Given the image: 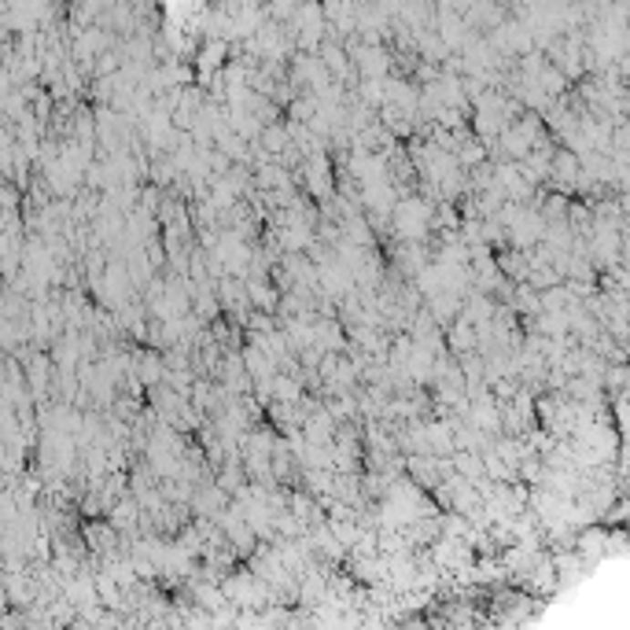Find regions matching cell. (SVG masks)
Wrapping results in <instances>:
<instances>
[{
  "label": "cell",
  "instance_id": "6da1fadb",
  "mask_svg": "<svg viewBox=\"0 0 630 630\" xmlns=\"http://www.w3.org/2000/svg\"><path fill=\"white\" fill-rule=\"evenodd\" d=\"M395 225H398V232H402L406 240H420V236H424V229L431 225V211H428L420 200L402 203V207L395 211Z\"/></svg>",
  "mask_w": 630,
  "mask_h": 630
},
{
  "label": "cell",
  "instance_id": "7a4b0ae2",
  "mask_svg": "<svg viewBox=\"0 0 630 630\" xmlns=\"http://www.w3.org/2000/svg\"><path fill=\"white\" fill-rule=\"evenodd\" d=\"M350 59H354V67L362 70L366 77H387V52L380 48V45H357V48H350Z\"/></svg>",
  "mask_w": 630,
  "mask_h": 630
},
{
  "label": "cell",
  "instance_id": "3957f363",
  "mask_svg": "<svg viewBox=\"0 0 630 630\" xmlns=\"http://www.w3.org/2000/svg\"><path fill=\"white\" fill-rule=\"evenodd\" d=\"M137 373H140V380H144V384H155V380L162 377V369H159V357H140V369H137Z\"/></svg>",
  "mask_w": 630,
  "mask_h": 630
}]
</instances>
